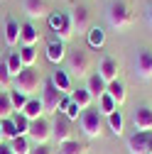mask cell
I'll use <instances>...</instances> for the list:
<instances>
[{
    "mask_svg": "<svg viewBox=\"0 0 152 154\" xmlns=\"http://www.w3.org/2000/svg\"><path fill=\"white\" fill-rule=\"evenodd\" d=\"M27 140L34 144H47L52 140V122L47 118H37L30 122V132H27Z\"/></svg>",
    "mask_w": 152,
    "mask_h": 154,
    "instance_id": "obj_7",
    "label": "cell"
},
{
    "mask_svg": "<svg viewBox=\"0 0 152 154\" xmlns=\"http://www.w3.org/2000/svg\"><path fill=\"white\" fill-rule=\"evenodd\" d=\"M10 93V100H12V108H15V112H20L22 108H25V103L30 100L25 93H20V91H8Z\"/></svg>",
    "mask_w": 152,
    "mask_h": 154,
    "instance_id": "obj_33",
    "label": "cell"
},
{
    "mask_svg": "<svg viewBox=\"0 0 152 154\" xmlns=\"http://www.w3.org/2000/svg\"><path fill=\"white\" fill-rule=\"evenodd\" d=\"M22 10L27 12V17H32V20H37V17H49L47 0H22Z\"/></svg>",
    "mask_w": 152,
    "mask_h": 154,
    "instance_id": "obj_13",
    "label": "cell"
},
{
    "mask_svg": "<svg viewBox=\"0 0 152 154\" xmlns=\"http://www.w3.org/2000/svg\"><path fill=\"white\" fill-rule=\"evenodd\" d=\"M0 125H3V134H5V140H15V137H20V134H17V127H15V122H12V118L0 120Z\"/></svg>",
    "mask_w": 152,
    "mask_h": 154,
    "instance_id": "obj_34",
    "label": "cell"
},
{
    "mask_svg": "<svg viewBox=\"0 0 152 154\" xmlns=\"http://www.w3.org/2000/svg\"><path fill=\"white\" fill-rule=\"evenodd\" d=\"M40 100H42L44 112L52 115V112H59V105H62V100H64V93L52 83V79H47V81L42 83V95H40Z\"/></svg>",
    "mask_w": 152,
    "mask_h": 154,
    "instance_id": "obj_5",
    "label": "cell"
},
{
    "mask_svg": "<svg viewBox=\"0 0 152 154\" xmlns=\"http://www.w3.org/2000/svg\"><path fill=\"white\" fill-rule=\"evenodd\" d=\"M86 37H88V44H91L93 49L103 47V42H106V32H103L101 27H91V29L86 32Z\"/></svg>",
    "mask_w": 152,
    "mask_h": 154,
    "instance_id": "obj_29",
    "label": "cell"
},
{
    "mask_svg": "<svg viewBox=\"0 0 152 154\" xmlns=\"http://www.w3.org/2000/svg\"><path fill=\"white\" fill-rule=\"evenodd\" d=\"M130 154H150V132H132L128 137Z\"/></svg>",
    "mask_w": 152,
    "mask_h": 154,
    "instance_id": "obj_11",
    "label": "cell"
},
{
    "mask_svg": "<svg viewBox=\"0 0 152 154\" xmlns=\"http://www.w3.org/2000/svg\"><path fill=\"white\" fill-rule=\"evenodd\" d=\"M30 154H52V149H49L47 144H34Z\"/></svg>",
    "mask_w": 152,
    "mask_h": 154,
    "instance_id": "obj_36",
    "label": "cell"
},
{
    "mask_svg": "<svg viewBox=\"0 0 152 154\" xmlns=\"http://www.w3.org/2000/svg\"><path fill=\"white\" fill-rule=\"evenodd\" d=\"M20 59H22L25 69H32L34 61H37V49L34 47H20Z\"/></svg>",
    "mask_w": 152,
    "mask_h": 154,
    "instance_id": "obj_30",
    "label": "cell"
},
{
    "mask_svg": "<svg viewBox=\"0 0 152 154\" xmlns=\"http://www.w3.org/2000/svg\"><path fill=\"white\" fill-rule=\"evenodd\" d=\"M135 132H152V108H138L132 112Z\"/></svg>",
    "mask_w": 152,
    "mask_h": 154,
    "instance_id": "obj_12",
    "label": "cell"
},
{
    "mask_svg": "<svg viewBox=\"0 0 152 154\" xmlns=\"http://www.w3.org/2000/svg\"><path fill=\"white\" fill-rule=\"evenodd\" d=\"M116 110H118L116 100H113V98H110L108 93H103L101 98H98V112L103 115V118H108V115H110V112H116Z\"/></svg>",
    "mask_w": 152,
    "mask_h": 154,
    "instance_id": "obj_27",
    "label": "cell"
},
{
    "mask_svg": "<svg viewBox=\"0 0 152 154\" xmlns=\"http://www.w3.org/2000/svg\"><path fill=\"white\" fill-rule=\"evenodd\" d=\"M79 122H81V132L86 134L88 140L101 137V130H103V115L98 112V108H88V110H84L81 118H79Z\"/></svg>",
    "mask_w": 152,
    "mask_h": 154,
    "instance_id": "obj_3",
    "label": "cell"
},
{
    "mask_svg": "<svg viewBox=\"0 0 152 154\" xmlns=\"http://www.w3.org/2000/svg\"><path fill=\"white\" fill-rule=\"evenodd\" d=\"M150 154H152V152H150Z\"/></svg>",
    "mask_w": 152,
    "mask_h": 154,
    "instance_id": "obj_42",
    "label": "cell"
},
{
    "mask_svg": "<svg viewBox=\"0 0 152 154\" xmlns=\"http://www.w3.org/2000/svg\"><path fill=\"white\" fill-rule=\"evenodd\" d=\"M101 79L106 81V83H110V81H118V64H116V59H110V56H106V59H101V64H98V71H96Z\"/></svg>",
    "mask_w": 152,
    "mask_h": 154,
    "instance_id": "obj_14",
    "label": "cell"
},
{
    "mask_svg": "<svg viewBox=\"0 0 152 154\" xmlns=\"http://www.w3.org/2000/svg\"><path fill=\"white\" fill-rule=\"evenodd\" d=\"M71 134H74V130H71V120L66 118V115H56V120L52 122V140L56 142V144H64V142H69L71 140Z\"/></svg>",
    "mask_w": 152,
    "mask_h": 154,
    "instance_id": "obj_8",
    "label": "cell"
},
{
    "mask_svg": "<svg viewBox=\"0 0 152 154\" xmlns=\"http://www.w3.org/2000/svg\"><path fill=\"white\" fill-rule=\"evenodd\" d=\"M69 98H71V103L79 105V110H81V112H84V110H88V108H91V103H93V95L88 93V88H86V86H84V88L71 91V93H69Z\"/></svg>",
    "mask_w": 152,
    "mask_h": 154,
    "instance_id": "obj_15",
    "label": "cell"
},
{
    "mask_svg": "<svg viewBox=\"0 0 152 154\" xmlns=\"http://www.w3.org/2000/svg\"><path fill=\"white\" fill-rule=\"evenodd\" d=\"M59 112H62V115H66V118H69L71 122H74V120L81 115L79 105H76V103H71V98H69V95H64V100H62V105H59Z\"/></svg>",
    "mask_w": 152,
    "mask_h": 154,
    "instance_id": "obj_25",
    "label": "cell"
},
{
    "mask_svg": "<svg viewBox=\"0 0 152 154\" xmlns=\"http://www.w3.org/2000/svg\"><path fill=\"white\" fill-rule=\"evenodd\" d=\"M12 122H15V127H17V134H20V137H27L30 120L25 118V115H22V112H12Z\"/></svg>",
    "mask_w": 152,
    "mask_h": 154,
    "instance_id": "obj_32",
    "label": "cell"
},
{
    "mask_svg": "<svg viewBox=\"0 0 152 154\" xmlns=\"http://www.w3.org/2000/svg\"><path fill=\"white\" fill-rule=\"evenodd\" d=\"M37 42H40V32L34 29V25L32 22L20 25V44L22 47H34Z\"/></svg>",
    "mask_w": 152,
    "mask_h": 154,
    "instance_id": "obj_16",
    "label": "cell"
},
{
    "mask_svg": "<svg viewBox=\"0 0 152 154\" xmlns=\"http://www.w3.org/2000/svg\"><path fill=\"white\" fill-rule=\"evenodd\" d=\"M49 27L56 32V39L59 42H69L74 37V29H71V20H69V12H52L49 17Z\"/></svg>",
    "mask_w": 152,
    "mask_h": 154,
    "instance_id": "obj_6",
    "label": "cell"
},
{
    "mask_svg": "<svg viewBox=\"0 0 152 154\" xmlns=\"http://www.w3.org/2000/svg\"><path fill=\"white\" fill-rule=\"evenodd\" d=\"M3 91H5V88H3V86H0V93H3Z\"/></svg>",
    "mask_w": 152,
    "mask_h": 154,
    "instance_id": "obj_41",
    "label": "cell"
},
{
    "mask_svg": "<svg viewBox=\"0 0 152 154\" xmlns=\"http://www.w3.org/2000/svg\"><path fill=\"white\" fill-rule=\"evenodd\" d=\"M150 152H152V132H150Z\"/></svg>",
    "mask_w": 152,
    "mask_h": 154,
    "instance_id": "obj_40",
    "label": "cell"
},
{
    "mask_svg": "<svg viewBox=\"0 0 152 154\" xmlns=\"http://www.w3.org/2000/svg\"><path fill=\"white\" fill-rule=\"evenodd\" d=\"M147 25H150V29H152V3H150V8H147Z\"/></svg>",
    "mask_w": 152,
    "mask_h": 154,
    "instance_id": "obj_37",
    "label": "cell"
},
{
    "mask_svg": "<svg viewBox=\"0 0 152 154\" xmlns=\"http://www.w3.org/2000/svg\"><path fill=\"white\" fill-rule=\"evenodd\" d=\"M47 59L52 61V64H62L64 59H66V49H64V42H49V47H47Z\"/></svg>",
    "mask_w": 152,
    "mask_h": 154,
    "instance_id": "obj_18",
    "label": "cell"
},
{
    "mask_svg": "<svg viewBox=\"0 0 152 154\" xmlns=\"http://www.w3.org/2000/svg\"><path fill=\"white\" fill-rule=\"evenodd\" d=\"M10 83H12V76H10V71H8V64H5V61H0V86L8 91Z\"/></svg>",
    "mask_w": 152,
    "mask_h": 154,
    "instance_id": "obj_35",
    "label": "cell"
},
{
    "mask_svg": "<svg viewBox=\"0 0 152 154\" xmlns=\"http://www.w3.org/2000/svg\"><path fill=\"white\" fill-rule=\"evenodd\" d=\"M5 64H8V71H10L12 79H15V76H20V71L25 69L22 66V59H20V51H10L8 59H5Z\"/></svg>",
    "mask_w": 152,
    "mask_h": 154,
    "instance_id": "obj_26",
    "label": "cell"
},
{
    "mask_svg": "<svg viewBox=\"0 0 152 154\" xmlns=\"http://www.w3.org/2000/svg\"><path fill=\"white\" fill-rule=\"evenodd\" d=\"M8 147H10L12 154H30L32 152V142L27 137H15V140L8 142Z\"/></svg>",
    "mask_w": 152,
    "mask_h": 154,
    "instance_id": "obj_24",
    "label": "cell"
},
{
    "mask_svg": "<svg viewBox=\"0 0 152 154\" xmlns=\"http://www.w3.org/2000/svg\"><path fill=\"white\" fill-rule=\"evenodd\" d=\"M135 76L142 81L152 79V51L150 49H140L135 56Z\"/></svg>",
    "mask_w": 152,
    "mask_h": 154,
    "instance_id": "obj_9",
    "label": "cell"
},
{
    "mask_svg": "<svg viewBox=\"0 0 152 154\" xmlns=\"http://www.w3.org/2000/svg\"><path fill=\"white\" fill-rule=\"evenodd\" d=\"M106 20L113 29H125L132 22V12L130 8L123 3V0H113V3L106 8Z\"/></svg>",
    "mask_w": 152,
    "mask_h": 154,
    "instance_id": "obj_2",
    "label": "cell"
},
{
    "mask_svg": "<svg viewBox=\"0 0 152 154\" xmlns=\"http://www.w3.org/2000/svg\"><path fill=\"white\" fill-rule=\"evenodd\" d=\"M5 142V134H3V125H0V144Z\"/></svg>",
    "mask_w": 152,
    "mask_h": 154,
    "instance_id": "obj_39",
    "label": "cell"
},
{
    "mask_svg": "<svg viewBox=\"0 0 152 154\" xmlns=\"http://www.w3.org/2000/svg\"><path fill=\"white\" fill-rule=\"evenodd\" d=\"M42 83H44V81H42L40 71L32 66V69H22L20 76H15V79H12V91H20V93L27 95V98H32V93L40 91Z\"/></svg>",
    "mask_w": 152,
    "mask_h": 154,
    "instance_id": "obj_1",
    "label": "cell"
},
{
    "mask_svg": "<svg viewBox=\"0 0 152 154\" xmlns=\"http://www.w3.org/2000/svg\"><path fill=\"white\" fill-rule=\"evenodd\" d=\"M88 69H91V61H88V54L76 49L71 54H66V73L69 76H76V79H86L88 76Z\"/></svg>",
    "mask_w": 152,
    "mask_h": 154,
    "instance_id": "obj_4",
    "label": "cell"
},
{
    "mask_svg": "<svg viewBox=\"0 0 152 154\" xmlns=\"http://www.w3.org/2000/svg\"><path fill=\"white\" fill-rule=\"evenodd\" d=\"M106 93L110 95L113 100H116V105L120 108L123 103H125V98H128V93H125V86H123V81H110L108 83V88H106Z\"/></svg>",
    "mask_w": 152,
    "mask_h": 154,
    "instance_id": "obj_19",
    "label": "cell"
},
{
    "mask_svg": "<svg viewBox=\"0 0 152 154\" xmlns=\"http://www.w3.org/2000/svg\"><path fill=\"white\" fill-rule=\"evenodd\" d=\"M106 120H108L110 132L116 134V137H120V134H123V127H125V118H123V112H120V110H116V112H110Z\"/></svg>",
    "mask_w": 152,
    "mask_h": 154,
    "instance_id": "obj_23",
    "label": "cell"
},
{
    "mask_svg": "<svg viewBox=\"0 0 152 154\" xmlns=\"http://www.w3.org/2000/svg\"><path fill=\"white\" fill-rule=\"evenodd\" d=\"M12 112H15V108H12V100H10V93L3 91L0 93V120L12 118Z\"/></svg>",
    "mask_w": 152,
    "mask_h": 154,
    "instance_id": "obj_28",
    "label": "cell"
},
{
    "mask_svg": "<svg viewBox=\"0 0 152 154\" xmlns=\"http://www.w3.org/2000/svg\"><path fill=\"white\" fill-rule=\"evenodd\" d=\"M86 88H88V93L93 95V98H101V95L106 93V88H108V83L101 79L98 73H91V76H88V83H86Z\"/></svg>",
    "mask_w": 152,
    "mask_h": 154,
    "instance_id": "obj_20",
    "label": "cell"
},
{
    "mask_svg": "<svg viewBox=\"0 0 152 154\" xmlns=\"http://www.w3.org/2000/svg\"><path fill=\"white\" fill-rule=\"evenodd\" d=\"M69 20H71V29L74 32H88L91 29V15L84 5H76L71 12H69Z\"/></svg>",
    "mask_w": 152,
    "mask_h": 154,
    "instance_id": "obj_10",
    "label": "cell"
},
{
    "mask_svg": "<svg viewBox=\"0 0 152 154\" xmlns=\"http://www.w3.org/2000/svg\"><path fill=\"white\" fill-rule=\"evenodd\" d=\"M0 154H12V152H10V147H8V144H0Z\"/></svg>",
    "mask_w": 152,
    "mask_h": 154,
    "instance_id": "obj_38",
    "label": "cell"
},
{
    "mask_svg": "<svg viewBox=\"0 0 152 154\" xmlns=\"http://www.w3.org/2000/svg\"><path fill=\"white\" fill-rule=\"evenodd\" d=\"M5 44L8 47H17L20 44V25H17L15 20L5 22Z\"/></svg>",
    "mask_w": 152,
    "mask_h": 154,
    "instance_id": "obj_22",
    "label": "cell"
},
{
    "mask_svg": "<svg viewBox=\"0 0 152 154\" xmlns=\"http://www.w3.org/2000/svg\"><path fill=\"white\" fill-rule=\"evenodd\" d=\"M59 154H86V147L76 140H69V142L59 144Z\"/></svg>",
    "mask_w": 152,
    "mask_h": 154,
    "instance_id": "obj_31",
    "label": "cell"
},
{
    "mask_svg": "<svg viewBox=\"0 0 152 154\" xmlns=\"http://www.w3.org/2000/svg\"><path fill=\"white\" fill-rule=\"evenodd\" d=\"M52 83L59 88L64 95H66V93H71V76H69L66 71H62V69H56V71L52 73Z\"/></svg>",
    "mask_w": 152,
    "mask_h": 154,
    "instance_id": "obj_21",
    "label": "cell"
},
{
    "mask_svg": "<svg viewBox=\"0 0 152 154\" xmlns=\"http://www.w3.org/2000/svg\"><path fill=\"white\" fill-rule=\"evenodd\" d=\"M22 115H25V118L32 122V120H37V118H42V115H44V108H42V100L40 98H30L27 103H25V108L20 110Z\"/></svg>",
    "mask_w": 152,
    "mask_h": 154,
    "instance_id": "obj_17",
    "label": "cell"
}]
</instances>
